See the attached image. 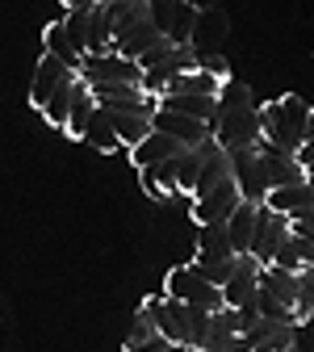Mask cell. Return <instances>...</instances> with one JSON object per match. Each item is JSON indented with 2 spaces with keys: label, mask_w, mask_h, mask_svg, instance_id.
Returning a JSON list of instances; mask_svg holds the SVG:
<instances>
[{
  "label": "cell",
  "mask_w": 314,
  "mask_h": 352,
  "mask_svg": "<svg viewBox=\"0 0 314 352\" xmlns=\"http://www.w3.org/2000/svg\"><path fill=\"white\" fill-rule=\"evenodd\" d=\"M285 239H289L285 214L268 210V206H256V227H251V248H247V256L264 269V264H273V252H277Z\"/></svg>",
  "instance_id": "8992f818"
},
{
  "label": "cell",
  "mask_w": 314,
  "mask_h": 352,
  "mask_svg": "<svg viewBox=\"0 0 314 352\" xmlns=\"http://www.w3.org/2000/svg\"><path fill=\"white\" fill-rule=\"evenodd\" d=\"M147 17H151V25L172 42V47H189L193 21H197L193 5H185V0H147Z\"/></svg>",
  "instance_id": "5b68a950"
},
{
  "label": "cell",
  "mask_w": 314,
  "mask_h": 352,
  "mask_svg": "<svg viewBox=\"0 0 314 352\" xmlns=\"http://www.w3.org/2000/svg\"><path fill=\"white\" fill-rule=\"evenodd\" d=\"M80 143H84V147H97V151H105V155L122 151V143H117V135H113V130H109V122H105V113H101V109L93 113V122L84 126V135H80Z\"/></svg>",
  "instance_id": "484cf974"
},
{
  "label": "cell",
  "mask_w": 314,
  "mask_h": 352,
  "mask_svg": "<svg viewBox=\"0 0 314 352\" xmlns=\"http://www.w3.org/2000/svg\"><path fill=\"white\" fill-rule=\"evenodd\" d=\"M227 164H231V181L239 189L243 201L260 206L268 197V181H264V168L256 160V147H243V151H227Z\"/></svg>",
  "instance_id": "9c48e42d"
},
{
  "label": "cell",
  "mask_w": 314,
  "mask_h": 352,
  "mask_svg": "<svg viewBox=\"0 0 314 352\" xmlns=\"http://www.w3.org/2000/svg\"><path fill=\"white\" fill-rule=\"evenodd\" d=\"M151 130H159V135L176 139L181 147H197V143L210 139V126H205V122H193V118L172 113V109H155V113H151Z\"/></svg>",
  "instance_id": "8fae6325"
},
{
  "label": "cell",
  "mask_w": 314,
  "mask_h": 352,
  "mask_svg": "<svg viewBox=\"0 0 314 352\" xmlns=\"http://www.w3.org/2000/svg\"><path fill=\"white\" fill-rule=\"evenodd\" d=\"M76 76L84 84H139L143 88V72L134 67L130 59L113 55V51H105V55H84Z\"/></svg>",
  "instance_id": "52a82bcc"
},
{
  "label": "cell",
  "mask_w": 314,
  "mask_h": 352,
  "mask_svg": "<svg viewBox=\"0 0 314 352\" xmlns=\"http://www.w3.org/2000/svg\"><path fill=\"white\" fill-rule=\"evenodd\" d=\"M71 84H76V80H71ZM71 84L55 88V93L47 97V105H42V118H47L51 126H59V130H63V122H67V101H71Z\"/></svg>",
  "instance_id": "f1b7e54d"
},
{
  "label": "cell",
  "mask_w": 314,
  "mask_h": 352,
  "mask_svg": "<svg viewBox=\"0 0 314 352\" xmlns=\"http://www.w3.org/2000/svg\"><path fill=\"white\" fill-rule=\"evenodd\" d=\"M298 344V327H277L268 340H260L251 352H285V348H293Z\"/></svg>",
  "instance_id": "1f68e13d"
},
{
  "label": "cell",
  "mask_w": 314,
  "mask_h": 352,
  "mask_svg": "<svg viewBox=\"0 0 314 352\" xmlns=\"http://www.w3.org/2000/svg\"><path fill=\"white\" fill-rule=\"evenodd\" d=\"M273 269H285V273H306V269H314V239L289 235V239L273 252Z\"/></svg>",
  "instance_id": "e0dca14e"
},
{
  "label": "cell",
  "mask_w": 314,
  "mask_h": 352,
  "mask_svg": "<svg viewBox=\"0 0 314 352\" xmlns=\"http://www.w3.org/2000/svg\"><path fill=\"white\" fill-rule=\"evenodd\" d=\"M109 42H113L109 13H105V5H93V17H88V51L84 55H105Z\"/></svg>",
  "instance_id": "83f0119b"
},
{
  "label": "cell",
  "mask_w": 314,
  "mask_h": 352,
  "mask_svg": "<svg viewBox=\"0 0 314 352\" xmlns=\"http://www.w3.org/2000/svg\"><path fill=\"white\" fill-rule=\"evenodd\" d=\"M164 298L181 302V306H193V311H205V315L222 311V294H218V285H210V281L193 269V264H176V269L168 273Z\"/></svg>",
  "instance_id": "3957f363"
},
{
  "label": "cell",
  "mask_w": 314,
  "mask_h": 352,
  "mask_svg": "<svg viewBox=\"0 0 314 352\" xmlns=\"http://www.w3.org/2000/svg\"><path fill=\"white\" fill-rule=\"evenodd\" d=\"M231 239H227V227L222 223H205L197 227V256L193 264H218V260H231Z\"/></svg>",
  "instance_id": "d6986e66"
},
{
  "label": "cell",
  "mask_w": 314,
  "mask_h": 352,
  "mask_svg": "<svg viewBox=\"0 0 314 352\" xmlns=\"http://www.w3.org/2000/svg\"><path fill=\"white\" fill-rule=\"evenodd\" d=\"M93 113H97V101H93V93H88V84L76 76V84H71V101H67V122H63V130L80 143V135H84V126L93 122Z\"/></svg>",
  "instance_id": "ac0fdd59"
},
{
  "label": "cell",
  "mask_w": 314,
  "mask_h": 352,
  "mask_svg": "<svg viewBox=\"0 0 314 352\" xmlns=\"http://www.w3.org/2000/svg\"><path fill=\"white\" fill-rule=\"evenodd\" d=\"M185 147L181 143H176V139H168V135H159V130H151V135L143 139V143H134L126 155L134 160V168H155V164H164V160H172V155H181Z\"/></svg>",
  "instance_id": "9a60e30c"
},
{
  "label": "cell",
  "mask_w": 314,
  "mask_h": 352,
  "mask_svg": "<svg viewBox=\"0 0 314 352\" xmlns=\"http://www.w3.org/2000/svg\"><path fill=\"white\" fill-rule=\"evenodd\" d=\"M155 109L185 113V118L205 122V126H214V118H218V101L214 97H172V93H164V97H155Z\"/></svg>",
  "instance_id": "ffe728a7"
},
{
  "label": "cell",
  "mask_w": 314,
  "mask_h": 352,
  "mask_svg": "<svg viewBox=\"0 0 314 352\" xmlns=\"http://www.w3.org/2000/svg\"><path fill=\"white\" fill-rule=\"evenodd\" d=\"M143 311L151 315L155 336H164L168 344H176V348H201L205 327H210V315H205V311L181 306V302L164 298V294H151V298L143 302Z\"/></svg>",
  "instance_id": "7a4b0ae2"
},
{
  "label": "cell",
  "mask_w": 314,
  "mask_h": 352,
  "mask_svg": "<svg viewBox=\"0 0 314 352\" xmlns=\"http://www.w3.org/2000/svg\"><path fill=\"white\" fill-rule=\"evenodd\" d=\"M260 206H268V210H277V214H298V210H314V189H310V181L306 185H285V189H273Z\"/></svg>",
  "instance_id": "603a6c76"
},
{
  "label": "cell",
  "mask_w": 314,
  "mask_h": 352,
  "mask_svg": "<svg viewBox=\"0 0 314 352\" xmlns=\"http://www.w3.org/2000/svg\"><path fill=\"white\" fill-rule=\"evenodd\" d=\"M181 72H193V47H172V55L155 67L143 72V93L147 97H159L164 88L172 84V76H181Z\"/></svg>",
  "instance_id": "4fadbf2b"
},
{
  "label": "cell",
  "mask_w": 314,
  "mask_h": 352,
  "mask_svg": "<svg viewBox=\"0 0 314 352\" xmlns=\"http://www.w3.org/2000/svg\"><path fill=\"white\" fill-rule=\"evenodd\" d=\"M218 84L222 80H214L210 72H181V76H172V84L164 88V93H172V97H218ZM159 93V97H164Z\"/></svg>",
  "instance_id": "cb8c5ba5"
},
{
  "label": "cell",
  "mask_w": 314,
  "mask_h": 352,
  "mask_svg": "<svg viewBox=\"0 0 314 352\" xmlns=\"http://www.w3.org/2000/svg\"><path fill=\"white\" fill-rule=\"evenodd\" d=\"M285 352H302V348H298V344H293V348H285Z\"/></svg>",
  "instance_id": "d6a6232c"
},
{
  "label": "cell",
  "mask_w": 314,
  "mask_h": 352,
  "mask_svg": "<svg viewBox=\"0 0 314 352\" xmlns=\"http://www.w3.org/2000/svg\"><path fill=\"white\" fill-rule=\"evenodd\" d=\"M256 160L264 168V181H268V193L273 189H285V185H306L310 181V168H302L293 155L277 151V147H268L264 139L256 143Z\"/></svg>",
  "instance_id": "ba28073f"
},
{
  "label": "cell",
  "mask_w": 314,
  "mask_h": 352,
  "mask_svg": "<svg viewBox=\"0 0 314 352\" xmlns=\"http://www.w3.org/2000/svg\"><path fill=\"white\" fill-rule=\"evenodd\" d=\"M189 264H193V260H189ZM235 264H239V256H231V260H218V264H193V269H197V273H201L210 285H218V289H222V285H227V277L235 273Z\"/></svg>",
  "instance_id": "4dcf8cb0"
},
{
  "label": "cell",
  "mask_w": 314,
  "mask_h": 352,
  "mask_svg": "<svg viewBox=\"0 0 314 352\" xmlns=\"http://www.w3.org/2000/svg\"><path fill=\"white\" fill-rule=\"evenodd\" d=\"M227 239H231V252L235 256H247V248H251V227H256V206L251 201H239L231 214H227Z\"/></svg>",
  "instance_id": "44dd1931"
},
{
  "label": "cell",
  "mask_w": 314,
  "mask_h": 352,
  "mask_svg": "<svg viewBox=\"0 0 314 352\" xmlns=\"http://www.w3.org/2000/svg\"><path fill=\"white\" fill-rule=\"evenodd\" d=\"M147 340H155V323H151V315L139 306V311H134V323H130V336H126L122 348H139V344H147Z\"/></svg>",
  "instance_id": "f546056e"
},
{
  "label": "cell",
  "mask_w": 314,
  "mask_h": 352,
  "mask_svg": "<svg viewBox=\"0 0 314 352\" xmlns=\"http://www.w3.org/2000/svg\"><path fill=\"white\" fill-rule=\"evenodd\" d=\"M256 118H260V139L268 147L285 151V155H298L310 143V118L314 113L298 93H281L273 101L256 105Z\"/></svg>",
  "instance_id": "6da1fadb"
},
{
  "label": "cell",
  "mask_w": 314,
  "mask_h": 352,
  "mask_svg": "<svg viewBox=\"0 0 314 352\" xmlns=\"http://www.w3.org/2000/svg\"><path fill=\"white\" fill-rule=\"evenodd\" d=\"M42 47H47V55H51V59H59L63 67L80 72V55L71 51V42H67V34H63V25H59V21L42 30Z\"/></svg>",
  "instance_id": "4316f807"
},
{
  "label": "cell",
  "mask_w": 314,
  "mask_h": 352,
  "mask_svg": "<svg viewBox=\"0 0 314 352\" xmlns=\"http://www.w3.org/2000/svg\"><path fill=\"white\" fill-rule=\"evenodd\" d=\"M101 113H105L109 130L117 135L122 151H130L134 143H143L151 135V113H139V109H101Z\"/></svg>",
  "instance_id": "5bb4252c"
},
{
  "label": "cell",
  "mask_w": 314,
  "mask_h": 352,
  "mask_svg": "<svg viewBox=\"0 0 314 352\" xmlns=\"http://www.w3.org/2000/svg\"><path fill=\"white\" fill-rule=\"evenodd\" d=\"M210 139L218 143V151H243V147H256L260 143V118H256V105H243V109H218L214 126H210Z\"/></svg>",
  "instance_id": "277c9868"
},
{
  "label": "cell",
  "mask_w": 314,
  "mask_h": 352,
  "mask_svg": "<svg viewBox=\"0 0 314 352\" xmlns=\"http://www.w3.org/2000/svg\"><path fill=\"white\" fill-rule=\"evenodd\" d=\"M227 30H231V25H227V13H222L218 5H214V9H201V13H197V21H193V38H189V47H193V51H214L218 42L227 38Z\"/></svg>",
  "instance_id": "2e32d148"
},
{
  "label": "cell",
  "mask_w": 314,
  "mask_h": 352,
  "mask_svg": "<svg viewBox=\"0 0 314 352\" xmlns=\"http://www.w3.org/2000/svg\"><path fill=\"white\" fill-rule=\"evenodd\" d=\"M71 80H76V72H71V67H63V63H59V59H51V55H42V59H38V72H34V84H30V105L42 113L47 97L55 93V88L71 84Z\"/></svg>",
  "instance_id": "7c38bea8"
},
{
  "label": "cell",
  "mask_w": 314,
  "mask_h": 352,
  "mask_svg": "<svg viewBox=\"0 0 314 352\" xmlns=\"http://www.w3.org/2000/svg\"><path fill=\"white\" fill-rule=\"evenodd\" d=\"M63 5H76V0H63Z\"/></svg>",
  "instance_id": "836d02e7"
},
{
  "label": "cell",
  "mask_w": 314,
  "mask_h": 352,
  "mask_svg": "<svg viewBox=\"0 0 314 352\" xmlns=\"http://www.w3.org/2000/svg\"><path fill=\"white\" fill-rule=\"evenodd\" d=\"M239 201H243V197H239L235 181L227 176V181H222V185H214L210 193L193 197V201H189V214H193V223H197V227H205V223H227V214H231Z\"/></svg>",
  "instance_id": "30bf717a"
},
{
  "label": "cell",
  "mask_w": 314,
  "mask_h": 352,
  "mask_svg": "<svg viewBox=\"0 0 314 352\" xmlns=\"http://www.w3.org/2000/svg\"><path fill=\"white\" fill-rule=\"evenodd\" d=\"M227 176H231V164H227V151H210L205 155V164H201V172H197V181H193V193L189 197H201V193H210L214 185H222V181H227Z\"/></svg>",
  "instance_id": "d4e9b609"
},
{
  "label": "cell",
  "mask_w": 314,
  "mask_h": 352,
  "mask_svg": "<svg viewBox=\"0 0 314 352\" xmlns=\"http://www.w3.org/2000/svg\"><path fill=\"white\" fill-rule=\"evenodd\" d=\"M88 17H93V0H76V5H67V13H63V34H67V42H71V51L84 59V51H88Z\"/></svg>",
  "instance_id": "7402d4cb"
}]
</instances>
